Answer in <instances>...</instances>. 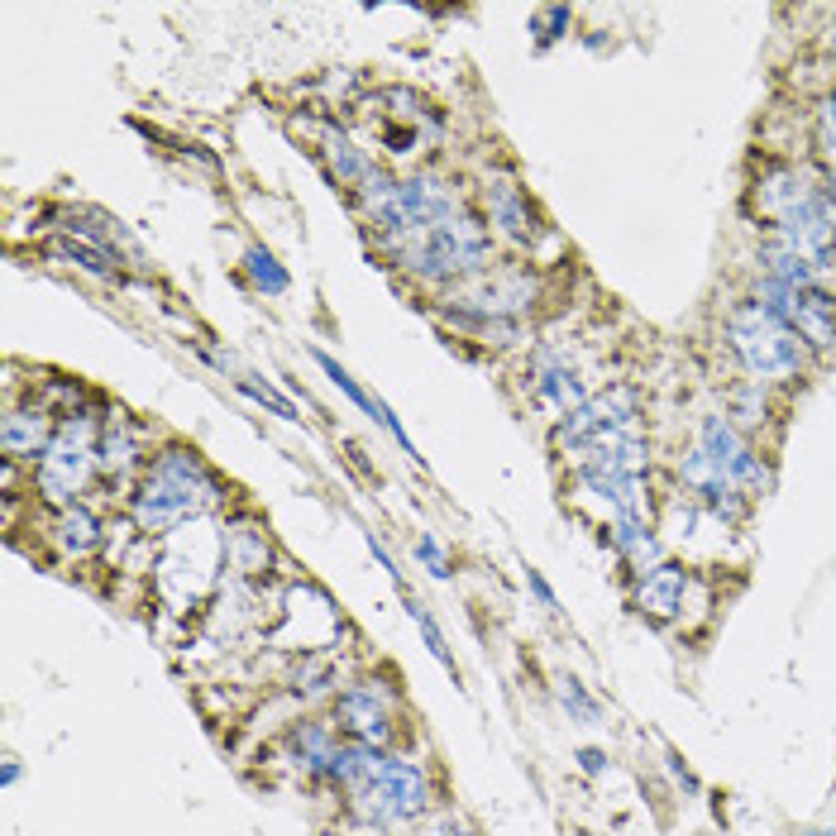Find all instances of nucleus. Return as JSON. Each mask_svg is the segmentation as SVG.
Here are the masks:
<instances>
[{"mask_svg":"<svg viewBox=\"0 0 836 836\" xmlns=\"http://www.w3.org/2000/svg\"><path fill=\"white\" fill-rule=\"evenodd\" d=\"M225 502V488L215 483V473L182 445L153 454L149 473L139 478V488L129 497V516L144 531H172L187 516H201Z\"/></svg>","mask_w":836,"mask_h":836,"instance_id":"obj_1","label":"nucleus"},{"mask_svg":"<svg viewBox=\"0 0 836 836\" xmlns=\"http://www.w3.org/2000/svg\"><path fill=\"white\" fill-rule=\"evenodd\" d=\"M488 254H493V239L488 230L469 220V215H450L440 220L435 230H426L421 239H411L402 254H392L402 268H407L416 282H454V278H478L488 268Z\"/></svg>","mask_w":836,"mask_h":836,"instance_id":"obj_2","label":"nucleus"},{"mask_svg":"<svg viewBox=\"0 0 836 836\" xmlns=\"http://www.w3.org/2000/svg\"><path fill=\"white\" fill-rule=\"evenodd\" d=\"M101 430L106 426H96L91 411H67L63 426L53 430V445L34 464V488L53 512L72 507L77 493L91 483V473L101 469Z\"/></svg>","mask_w":836,"mask_h":836,"instance_id":"obj_3","label":"nucleus"},{"mask_svg":"<svg viewBox=\"0 0 836 836\" xmlns=\"http://www.w3.org/2000/svg\"><path fill=\"white\" fill-rule=\"evenodd\" d=\"M727 340L755 383H784V378H794L798 368L808 364V344L794 335V325H784L760 301H741L731 311Z\"/></svg>","mask_w":836,"mask_h":836,"instance_id":"obj_4","label":"nucleus"},{"mask_svg":"<svg viewBox=\"0 0 836 836\" xmlns=\"http://www.w3.org/2000/svg\"><path fill=\"white\" fill-rule=\"evenodd\" d=\"M626 430H641V402H636V387L631 383H612V387H602L598 397H588L583 407L559 416L555 445L579 454L593 440H602V435H626Z\"/></svg>","mask_w":836,"mask_h":836,"instance_id":"obj_5","label":"nucleus"},{"mask_svg":"<svg viewBox=\"0 0 836 836\" xmlns=\"http://www.w3.org/2000/svg\"><path fill=\"white\" fill-rule=\"evenodd\" d=\"M392 712H397V703H392V693L378 679H359V684H349L335 698V722H340L344 741H359L368 751L392 746V736H397Z\"/></svg>","mask_w":836,"mask_h":836,"instance_id":"obj_6","label":"nucleus"},{"mask_svg":"<svg viewBox=\"0 0 836 836\" xmlns=\"http://www.w3.org/2000/svg\"><path fill=\"white\" fill-rule=\"evenodd\" d=\"M698 450L708 454L717 473L727 478L731 488L741 493H765L770 488V469L755 459V450L741 440V430L731 426V416H703V430H698Z\"/></svg>","mask_w":836,"mask_h":836,"instance_id":"obj_7","label":"nucleus"},{"mask_svg":"<svg viewBox=\"0 0 836 836\" xmlns=\"http://www.w3.org/2000/svg\"><path fill=\"white\" fill-rule=\"evenodd\" d=\"M53 416L43 402H29V407H10L5 421H0V450L5 459H24V464H39L43 450L53 445Z\"/></svg>","mask_w":836,"mask_h":836,"instance_id":"obj_8","label":"nucleus"},{"mask_svg":"<svg viewBox=\"0 0 836 836\" xmlns=\"http://www.w3.org/2000/svg\"><path fill=\"white\" fill-rule=\"evenodd\" d=\"M483 206H488V220H493V230L502 239H512V244H531V239L540 235V215H536V206H531V196L521 192L516 182H507V177L488 182Z\"/></svg>","mask_w":836,"mask_h":836,"instance_id":"obj_9","label":"nucleus"},{"mask_svg":"<svg viewBox=\"0 0 836 836\" xmlns=\"http://www.w3.org/2000/svg\"><path fill=\"white\" fill-rule=\"evenodd\" d=\"M311 359H316V368H321L325 378L340 387V392L349 397V402H354V407L368 411V416H373V421H378V426H383L387 435H392V440H397V445H402V450H407L411 459H416V464H421V454H416V445H411V435L402 430V421L392 416V407H387L383 397H373V392H368V387L359 383V378H354V373H349V368H344L340 359H335V354H325V349H311Z\"/></svg>","mask_w":836,"mask_h":836,"instance_id":"obj_10","label":"nucleus"},{"mask_svg":"<svg viewBox=\"0 0 836 836\" xmlns=\"http://www.w3.org/2000/svg\"><path fill=\"white\" fill-rule=\"evenodd\" d=\"M817 192H822V187H817L813 172L784 163V168H774V172L760 177V187H755V206H760V215H765L770 225H779L784 215H794L798 206H808Z\"/></svg>","mask_w":836,"mask_h":836,"instance_id":"obj_11","label":"nucleus"},{"mask_svg":"<svg viewBox=\"0 0 836 836\" xmlns=\"http://www.w3.org/2000/svg\"><path fill=\"white\" fill-rule=\"evenodd\" d=\"M684 593H688V569L660 559L650 574H641L636 607H641V617H650V622H674V617L684 612Z\"/></svg>","mask_w":836,"mask_h":836,"instance_id":"obj_12","label":"nucleus"},{"mask_svg":"<svg viewBox=\"0 0 836 836\" xmlns=\"http://www.w3.org/2000/svg\"><path fill=\"white\" fill-rule=\"evenodd\" d=\"M789 325H794V335L803 344H813V349H832V344H836V301L827 297V292L808 287V292L798 297Z\"/></svg>","mask_w":836,"mask_h":836,"instance_id":"obj_13","label":"nucleus"},{"mask_svg":"<svg viewBox=\"0 0 836 836\" xmlns=\"http://www.w3.org/2000/svg\"><path fill=\"white\" fill-rule=\"evenodd\" d=\"M53 540H58V550L63 555H72V559H82V555H91L96 545H101V521L86 512L82 502H72V507H58L53 512Z\"/></svg>","mask_w":836,"mask_h":836,"instance_id":"obj_14","label":"nucleus"},{"mask_svg":"<svg viewBox=\"0 0 836 836\" xmlns=\"http://www.w3.org/2000/svg\"><path fill=\"white\" fill-rule=\"evenodd\" d=\"M321 153H325V168L340 177V187H359L368 172H373V163H368V153L344 134V129L325 125L321 129Z\"/></svg>","mask_w":836,"mask_h":836,"instance_id":"obj_15","label":"nucleus"},{"mask_svg":"<svg viewBox=\"0 0 836 836\" xmlns=\"http://www.w3.org/2000/svg\"><path fill=\"white\" fill-rule=\"evenodd\" d=\"M292 751L301 755V770L311 774V779H325L330 774V760L340 751V736L325 727V722H301L292 731Z\"/></svg>","mask_w":836,"mask_h":836,"instance_id":"obj_16","label":"nucleus"},{"mask_svg":"<svg viewBox=\"0 0 836 836\" xmlns=\"http://www.w3.org/2000/svg\"><path fill=\"white\" fill-rule=\"evenodd\" d=\"M612 550L636 569V574H650L660 564V536L650 526H617L612 521Z\"/></svg>","mask_w":836,"mask_h":836,"instance_id":"obj_17","label":"nucleus"},{"mask_svg":"<svg viewBox=\"0 0 836 836\" xmlns=\"http://www.w3.org/2000/svg\"><path fill=\"white\" fill-rule=\"evenodd\" d=\"M139 464V435L120 421V416H110V426L101 430V469L110 473V478H120V473H129Z\"/></svg>","mask_w":836,"mask_h":836,"instance_id":"obj_18","label":"nucleus"},{"mask_svg":"<svg viewBox=\"0 0 836 836\" xmlns=\"http://www.w3.org/2000/svg\"><path fill=\"white\" fill-rule=\"evenodd\" d=\"M48 254L63 258V263H77L82 273H91V278H101V282H120L115 258H110L106 249H96V244H82V239H53V244H48Z\"/></svg>","mask_w":836,"mask_h":836,"instance_id":"obj_19","label":"nucleus"},{"mask_svg":"<svg viewBox=\"0 0 836 836\" xmlns=\"http://www.w3.org/2000/svg\"><path fill=\"white\" fill-rule=\"evenodd\" d=\"M244 278L254 282V292H263V297H282V292L292 287L287 268H282L268 249H249V254H244Z\"/></svg>","mask_w":836,"mask_h":836,"instance_id":"obj_20","label":"nucleus"},{"mask_svg":"<svg viewBox=\"0 0 836 836\" xmlns=\"http://www.w3.org/2000/svg\"><path fill=\"white\" fill-rule=\"evenodd\" d=\"M402 602H407V617L416 622V631H421V641H426V650L440 660V665L450 669L454 679H459V669H454V655H450V641H445V631H440V622L430 617V607L421 598H411V593H402Z\"/></svg>","mask_w":836,"mask_h":836,"instance_id":"obj_21","label":"nucleus"},{"mask_svg":"<svg viewBox=\"0 0 836 836\" xmlns=\"http://www.w3.org/2000/svg\"><path fill=\"white\" fill-rule=\"evenodd\" d=\"M555 693H559V708L569 712V722H602V703L574 679V674H559Z\"/></svg>","mask_w":836,"mask_h":836,"instance_id":"obj_22","label":"nucleus"},{"mask_svg":"<svg viewBox=\"0 0 836 836\" xmlns=\"http://www.w3.org/2000/svg\"><path fill=\"white\" fill-rule=\"evenodd\" d=\"M235 387L244 392V397H249V402H258V407H268L273 416H282V421H301L297 402H292V397H282V392H278L273 383H258L254 373H239Z\"/></svg>","mask_w":836,"mask_h":836,"instance_id":"obj_23","label":"nucleus"},{"mask_svg":"<svg viewBox=\"0 0 836 836\" xmlns=\"http://www.w3.org/2000/svg\"><path fill=\"white\" fill-rule=\"evenodd\" d=\"M569 24H574V10H569V5H545L536 20H531V34H536L540 48H550V43H559L569 34Z\"/></svg>","mask_w":836,"mask_h":836,"instance_id":"obj_24","label":"nucleus"},{"mask_svg":"<svg viewBox=\"0 0 836 836\" xmlns=\"http://www.w3.org/2000/svg\"><path fill=\"white\" fill-rule=\"evenodd\" d=\"M731 416H736V421H731V426L741 430H755L760 426V421H765V397H760V383H746V387H736V392H731Z\"/></svg>","mask_w":836,"mask_h":836,"instance_id":"obj_25","label":"nucleus"},{"mask_svg":"<svg viewBox=\"0 0 836 836\" xmlns=\"http://www.w3.org/2000/svg\"><path fill=\"white\" fill-rule=\"evenodd\" d=\"M817 153L836 168V91L817 101Z\"/></svg>","mask_w":836,"mask_h":836,"instance_id":"obj_26","label":"nucleus"},{"mask_svg":"<svg viewBox=\"0 0 836 836\" xmlns=\"http://www.w3.org/2000/svg\"><path fill=\"white\" fill-rule=\"evenodd\" d=\"M416 559L426 564L430 579H440V583H445V579L454 574V569H450V555L440 550V540H435V536H421V540H416Z\"/></svg>","mask_w":836,"mask_h":836,"instance_id":"obj_27","label":"nucleus"},{"mask_svg":"<svg viewBox=\"0 0 836 836\" xmlns=\"http://www.w3.org/2000/svg\"><path fill=\"white\" fill-rule=\"evenodd\" d=\"M526 588L536 593V602L545 607V612H559V598H555V588H550V579L540 574V569H526Z\"/></svg>","mask_w":836,"mask_h":836,"instance_id":"obj_28","label":"nucleus"},{"mask_svg":"<svg viewBox=\"0 0 836 836\" xmlns=\"http://www.w3.org/2000/svg\"><path fill=\"white\" fill-rule=\"evenodd\" d=\"M574 760H579V770L588 774V779L607 774V751H598V746H579V751H574Z\"/></svg>","mask_w":836,"mask_h":836,"instance_id":"obj_29","label":"nucleus"},{"mask_svg":"<svg viewBox=\"0 0 836 836\" xmlns=\"http://www.w3.org/2000/svg\"><path fill=\"white\" fill-rule=\"evenodd\" d=\"M430 836H478V832H473L459 813H440L435 817V827H430Z\"/></svg>","mask_w":836,"mask_h":836,"instance_id":"obj_30","label":"nucleus"},{"mask_svg":"<svg viewBox=\"0 0 836 836\" xmlns=\"http://www.w3.org/2000/svg\"><path fill=\"white\" fill-rule=\"evenodd\" d=\"M669 774H674V779L684 784L688 794H698V789H703V784H698V774L688 770V765H684V760H679V755H674V751H669Z\"/></svg>","mask_w":836,"mask_h":836,"instance_id":"obj_31","label":"nucleus"},{"mask_svg":"<svg viewBox=\"0 0 836 836\" xmlns=\"http://www.w3.org/2000/svg\"><path fill=\"white\" fill-rule=\"evenodd\" d=\"M693 507H674V536H688V526H693Z\"/></svg>","mask_w":836,"mask_h":836,"instance_id":"obj_32","label":"nucleus"},{"mask_svg":"<svg viewBox=\"0 0 836 836\" xmlns=\"http://www.w3.org/2000/svg\"><path fill=\"white\" fill-rule=\"evenodd\" d=\"M20 760H5V770H0V779H5V789H15V784H20Z\"/></svg>","mask_w":836,"mask_h":836,"instance_id":"obj_33","label":"nucleus"},{"mask_svg":"<svg viewBox=\"0 0 836 836\" xmlns=\"http://www.w3.org/2000/svg\"><path fill=\"white\" fill-rule=\"evenodd\" d=\"M832 53H836V24H832Z\"/></svg>","mask_w":836,"mask_h":836,"instance_id":"obj_34","label":"nucleus"},{"mask_svg":"<svg viewBox=\"0 0 836 836\" xmlns=\"http://www.w3.org/2000/svg\"><path fill=\"white\" fill-rule=\"evenodd\" d=\"M808 836H832V832H808Z\"/></svg>","mask_w":836,"mask_h":836,"instance_id":"obj_35","label":"nucleus"},{"mask_svg":"<svg viewBox=\"0 0 836 836\" xmlns=\"http://www.w3.org/2000/svg\"><path fill=\"white\" fill-rule=\"evenodd\" d=\"M579 836H593V832H579Z\"/></svg>","mask_w":836,"mask_h":836,"instance_id":"obj_36","label":"nucleus"}]
</instances>
